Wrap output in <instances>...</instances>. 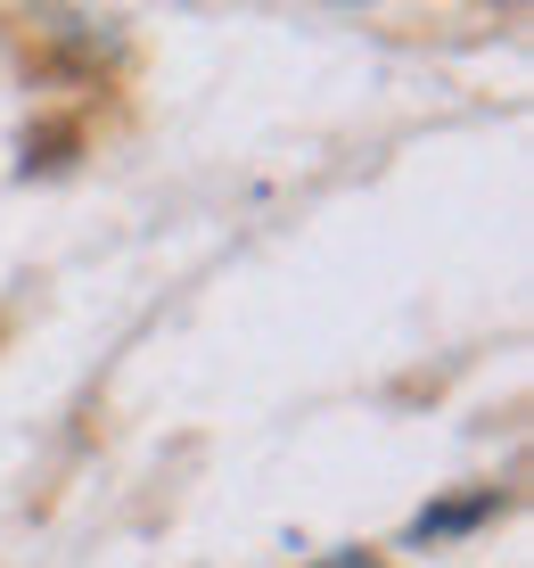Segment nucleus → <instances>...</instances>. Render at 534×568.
<instances>
[{"instance_id": "1", "label": "nucleus", "mask_w": 534, "mask_h": 568, "mask_svg": "<svg viewBox=\"0 0 534 568\" xmlns=\"http://www.w3.org/2000/svg\"><path fill=\"white\" fill-rule=\"evenodd\" d=\"M485 511H493V495H469V503H452V511H428L420 519V544L428 536H452V527H469V519H485Z\"/></svg>"}, {"instance_id": "2", "label": "nucleus", "mask_w": 534, "mask_h": 568, "mask_svg": "<svg viewBox=\"0 0 534 568\" xmlns=\"http://www.w3.org/2000/svg\"><path fill=\"white\" fill-rule=\"evenodd\" d=\"M329 568H362V560H329Z\"/></svg>"}]
</instances>
